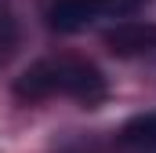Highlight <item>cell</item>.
<instances>
[{"label":"cell","mask_w":156,"mask_h":153,"mask_svg":"<svg viewBox=\"0 0 156 153\" xmlns=\"http://www.w3.org/2000/svg\"><path fill=\"white\" fill-rule=\"evenodd\" d=\"M149 0H102V11L105 15H116V18H127V15H134L138 7H145Z\"/></svg>","instance_id":"5"},{"label":"cell","mask_w":156,"mask_h":153,"mask_svg":"<svg viewBox=\"0 0 156 153\" xmlns=\"http://www.w3.org/2000/svg\"><path fill=\"white\" fill-rule=\"evenodd\" d=\"M102 15V0H51L47 22L58 33H76Z\"/></svg>","instance_id":"2"},{"label":"cell","mask_w":156,"mask_h":153,"mask_svg":"<svg viewBox=\"0 0 156 153\" xmlns=\"http://www.w3.org/2000/svg\"><path fill=\"white\" fill-rule=\"evenodd\" d=\"M105 44L116 51V55H142L156 47V26H145V22H120L116 29L105 33Z\"/></svg>","instance_id":"3"},{"label":"cell","mask_w":156,"mask_h":153,"mask_svg":"<svg viewBox=\"0 0 156 153\" xmlns=\"http://www.w3.org/2000/svg\"><path fill=\"white\" fill-rule=\"evenodd\" d=\"M120 139H123V146H134V150H156V113H142L127 120Z\"/></svg>","instance_id":"4"},{"label":"cell","mask_w":156,"mask_h":153,"mask_svg":"<svg viewBox=\"0 0 156 153\" xmlns=\"http://www.w3.org/2000/svg\"><path fill=\"white\" fill-rule=\"evenodd\" d=\"M15 95L18 99L69 95L83 106H94L105 99V76L98 73V66L83 58H44V62H33L15 80Z\"/></svg>","instance_id":"1"}]
</instances>
